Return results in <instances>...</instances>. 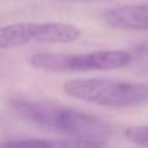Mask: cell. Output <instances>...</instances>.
I'll return each mask as SVG.
<instances>
[{"instance_id":"obj_1","label":"cell","mask_w":148,"mask_h":148,"mask_svg":"<svg viewBox=\"0 0 148 148\" xmlns=\"http://www.w3.org/2000/svg\"><path fill=\"white\" fill-rule=\"evenodd\" d=\"M8 105L26 122L62 136L105 141L112 134V126L106 121L52 100L16 96L10 97Z\"/></svg>"},{"instance_id":"obj_2","label":"cell","mask_w":148,"mask_h":148,"mask_svg":"<svg viewBox=\"0 0 148 148\" xmlns=\"http://www.w3.org/2000/svg\"><path fill=\"white\" fill-rule=\"evenodd\" d=\"M70 97L105 108H131L148 103V83L109 79H76L62 84Z\"/></svg>"},{"instance_id":"obj_3","label":"cell","mask_w":148,"mask_h":148,"mask_svg":"<svg viewBox=\"0 0 148 148\" xmlns=\"http://www.w3.org/2000/svg\"><path fill=\"white\" fill-rule=\"evenodd\" d=\"M29 64L47 73L109 71L131 65L132 54L123 49H100L83 54L35 52L29 57Z\"/></svg>"},{"instance_id":"obj_4","label":"cell","mask_w":148,"mask_h":148,"mask_svg":"<svg viewBox=\"0 0 148 148\" xmlns=\"http://www.w3.org/2000/svg\"><path fill=\"white\" fill-rule=\"evenodd\" d=\"M82 36V31L62 22H18L0 26V49L23 47L29 42L67 44Z\"/></svg>"},{"instance_id":"obj_5","label":"cell","mask_w":148,"mask_h":148,"mask_svg":"<svg viewBox=\"0 0 148 148\" xmlns=\"http://www.w3.org/2000/svg\"><path fill=\"white\" fill-rule=\"evenodd\" d=\"M106 25L123 31H148V2L122 5L103 13Z\"/></svg>"},{"instance_id":"obj_6","label":"cell","mask_w":148,"mask_h":148,"mask_svg":"<svg viewBox=\"0 0 148 148\" xmlns=\"http://www.w3.org/2000/svg\"><path fill=\"white\" fill-rule=\"evenodd\" d=\"M125 138L135 145L148 147V125L128 128L125 131Z\"/></svg>"},{"instance_id":"obj_7","label":"cell","mask_w":148,"mask_h":148,"mask_svg":"<svg viewBox=\"0 0 148 148\" xmlns=\"http://www.w3.org/2000/svg\"><path fill=\"white\" fill-rule=\"evenodd\" d=\"M132 64H136L141 70L148 71V41L136 45L132 51Z\"/></svg>"}]
</instances>
